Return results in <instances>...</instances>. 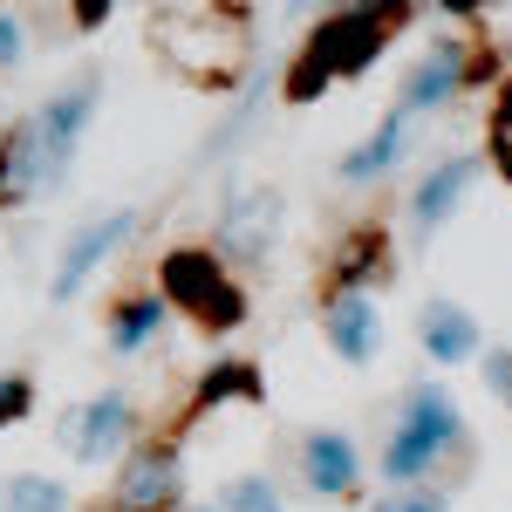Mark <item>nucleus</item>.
<instances>
[{
	"instance_id": "nucleus-1",
	"label": "nucleus",
	"mask_w": 512,
	"mask_h": 512,
	"mask_svg": "<svg viewBox=\"0 0 512 512\" xmlns=\"http://www.w3.org/2000/svg\"><path fill=\"white\" fill-rule=\"evenodd\" d=\"M390 28H396V14H383V7H342V14H328L315 35L301 41L294 69H287V103H315L328 82L362 76L390 48Z\"/></svg>"
},
{
	"instance_id": "nucleus-2",
	"label": "nucleus",
	"mask_w": 512,
	"mask_h": 512,
	"mask_svg": "<svg viewBox=\"0 0 512 512\" xmlns=\"http://www.w3.org/2000/svg\"><path fill=\"white\" fill-rule=\"evenodd\" d=\"M151 35H158L164 62H171L178 76L205 82V89H226L233 69H239V48H246L233 7H164Z\"/></svg>"
},
{
	"instance_id": "nucleus-3",
	"label": "nucleus",
	"mask_w": 512,
	"mask_h": 512,
	"mask_svg": "<svg viewBox=\"0 0 512 512\" xmlns=\"http://www.w3.org/2000/svg\"><path fill=\"white\" fill-rule=\"evenodd\" d=\"M158 287H164V301H171L178 315H192L198 328H239V321H246V294L226 280L219 253H198V246L164 253L158 260Z\"/></svg>"
},
{
	"instance_id": "nucleus-4",
	"label": "nucleus",
	"mask_w": 512,
	"mask_h": 512,
	"mask_svg": "<svg viewBox=\"0 0 512 512\" xmlns=\"http://www.w3.org/2000/svg\"><path fill=\"white\" fill-rule=\"evenodd\" d=\"M274 233H280V192H267V185L239 192L233 205L219 212V253L239 260V267H260V260L274 253Z\"/></svg>"
},
{
	"instance_id": "nucleus-5",
	"label": "nucleus",
	"mask_w": 512,
	"mask_h": 512,
	"mask_svg": "<svg viewBox=\"0 0 512 512\" xmlns=\"http://www.w3.org/2000/svg\"><path fill=\"white\" fill-rule=\"evenodd\" d=\"M130 226H137V212H110V219H89L76 239H69V253H62V267H55V301H76L82 280L96 274L110 253H117L123 239H130Z\"/></svg>"
},
{
	"instance_id": "nucleus-6",
	"label": "nucleus",
	"mask_w": 512,
	"mask_h": 512,
	"mask_svg": "<svg viewBox=\"0 0 512 512\" xmlns=\"http://www.w3.org/2000/svg\"><path fill=\"white\" fill-rule=\"evenodd\" d=\"M171 499H178V451L171 444L130 451V465L117 478V512H164Z\"/></svg>"
},
{
	"instance_id": "nucleus-7",
	"label": "nucleus",
	"mask_w": 512,
	"mask_h": 512,
	"mask_svg": "<svg viewBox=\"0 0 512 512\" xmlns=\"http://www.w3.org/2000/svg\"><path fill=\"white\" fill-rule=\"evenodd\" d=\"M89 117H96V82H76V89H62L55 103H41V110H35L41 151H48V171H55V178L69 171V158H76V144H82V130H89Z\"/></svg>"
},
{
	"instance_id": "nucleus-8",
	"label": "nucleus",
	"mask_w": 512,
	"mask_h": 512,
	"mask_svg": "<svg viewBox=\"0 0 512 512\" xmlns=\"http://www.w3.org/2000/svg\"><path fill=\"white\" fill-rule=\"evenodd\" d=\"M41 185H55V171H48L41 130H35V117H28V123H14V130L0 137V205H21V198H35Z\"/></svg>"
},
{
	"instance_id": "nucleus-9",
	"label": "nucleus",
	"mask_w": 512,
	"mask_h": 512,
	"mask_svg": "<svg viewBox=\"0 0 512 512\" xmlns=\"http://www.w3.org/2000/svg\"><path fill=\"white\" fill-rule=\"evenodd\" d=\"M123 437H130V403H123L117 390L96 396V403H82L76 417L62 424V444H69L76 458H89V465H96V458H110Z\"/></svg>"
},
{
	"instance_id": "nucleus-10",
	"label": "nucleus",
	"mask_w": 512,
	"mask_h": 512,
	"mask_svg": "<svg viewBox=\"0 0 512 512\" xmlns=\"http://www.w3.org/2000/svg\"><path fill=\"white\" fill-rule=\"evenodd\" d=\"M458 89H465V41H437L431 55L410 69V82H403V117H410V110L451 103Z\"/></svg>"
},
{
	"instance_id": "nucleus-11",
	"label": "nucleus",
	"mask_w": 512,
	"mask_h": 512,
	"mask_svg": "<svg viewBox=\"0 0 512 512\" xmlns=\"http://www.w3.org/2000/svg\"><path fill=\"white\" fill-rule=\"evenodd\" d=\"M328 349L342 355V362H369L376 355V335H383V315H376V301L369 294H328Z\"/></svg>"
},
{
	"instance_id": "nucleus-12",
	"label": "nucleus",
	"mask_w": 512,
	"mask_h": 512,
	"mask_svg": "<svg viewBox=\"0 0 512 512\" xmlns=\"http://www.w3.org/2000/svg\"><path fill=\"white\" fill-rule=\"evenodd\" d=\"M478 185V158H444L424 171V185H417V198H410V219L431 233V226H444L451 212H458V198Z\"/></svg>"
},
{
	"instance_id": "nucleus-13",
	"label": "nucleus",
	"mask_w": 512,
	"mask_h": 512,
	"mask_svg": "<svg viewBox=\"0 0 512 512\" xmlns=\"http://www.w3.org/2000/svg\"><path fill=\"white\" fill-rule=\"evenodd\" d=\"M376 280H390V239L376 233V226H362V233L335 253V267H328V287L335 294H369Z\"/></svg>"
},
{
	"instance_id": "nucleus-14",
	"label": "nucleus",
	"mask_w": 512,
	"mask_h": 512,
	"mask_svg": "<svg viewBox=\"0 0 512 512\" xmlns=\"http://www.w3.org/2000/svg\"><path fill=\"white\" fill-rule=\"evenodd\" d=\"M301 478L315 492H349L355 485V444L342 431H315L301 444Z\"/></svg>"
},
{
	"instance_id": "nucleus-15",
	"label": "nucleus",
	"mask_w": 512,
	"mask_h": 512,
	"mask_svg": "<svg viewBox=\"0 0 512 512\" xmlns=\"http://www.w3.org/2000/svg\"><path fill=\"white\" fill-rule=\"evenodd\" d=\"M403 424H410V431H424L437 451H451V444L465 437L458 403H451V390H437V383H417V390L403 396Z\"/></svg>"
},
{
	"instance_id": "nucleus-16",
	"label": "nucleus",
	"mask_w": 512,
	"mask_h": 512,
	"mask_svg": "<svg viewBox=\"0 0 512 512\" xmlns=\"http://www.w3.org/2000/svg\"><path fill=\"white\" fill-rule=\"evenodd\" d=\"M417 335H424V349H431L437 362H465V355H478L472 315H465V308H451V301H431L424 321H417Z\"/></svg>"
},
{
	"instance_id": "nucleus-17",
	"label": "nucleus",
	"mask_w": 512,
	"mask_h": 512,
	"mask_svg": "<svg viewBox=\"0 0 512 512\" xmlns=\"http://www.w3.org/2000/svg\"><path fill=\"white\" fill-rule=\"evenodd\" d=\"M403 130H410V117H403V110H396V117H383L376 130H369V144L342 158V178H349V185H369V178H383V171L403 158Z\"/></svg>"
},
{
	"instance_id": "nucleus-18",
	"label": "nucleus",
	"mask_w": 512,
	"mask_h": 512,
	"mask_svg": "<svg viewBox=\"0 0 512 512\" xmlns=\"http://www.w3.org/2000/svg\"><path fill=\"white\" fill-rule=\"evenodd\" d=\"M431 465H437V444L410 424H396L390 444H383V478H424Z\"/></svg>"
},
{
	"instance_id": "nucleus-19",
	"label": "nucleus",
	"mask_w": 512,
	"mask_h": 512,
	"mask_svg": "<svg viewBox=\"0 0 512 512\" xmlns=\"http://www.w3.org/2000/svg\"><path fill=\"white\" fill-rule=\"evenodd\" d=\"M164 328V301H123L117 308V321H110V349H144L151 335Z\"/></svg>"
},
{
	"instance_id": "nucleus-20",
	"label": "nucleus",
	"mask_w": 512,
	"mask_h": 512,
	"mask_svg": "<svg viewBox=\"0 0 512 512\" xmlns=\"http://www.w3.org/2000/svg\"><path fill=\"white\" fill-rule=\"evenodd\" d=\"M0 506L7 512H69V492L41 472H21V478H7V499Z\"/></svg>"
},
{
	"instance_id": "nucleus-21",
	"label": "nucleus",
	"mask_w": 512,
	"mask_h": 512,
	"mask_svg": "<svg viewBox=\"0 0 512 512\" xmlns=\"http://www.w3.org/2000/svg\"><path fill=\"white\" fill-rule=\"evenodd\" d=\"M226 396L260 403V376H253V362H219V369L198 383V403H226Z\"/></svg>"
},
{
	"instance_id": "nucleus-22",
	"label": "nucleus",
	"mask_w": 512,
	"mask_h": 512,
	"mask_svg": "<svg viewBox=\"0 0 512 512\" xmlns=\"http://www.w3.org/2000/svg\"><path fill=\"white\" fill-rule=\"evenodd\" d=\"M219 512H287V506H280V492L267 478H233L226 499H219Z\"/></svg>"
},
{
	"instance_id": "nucleus-23",
	"label": "nucleus",
	"mask_w": 512,
	"mask_h": 512,
	"mask_svg": "<svg viewBox=\"0 0 512 512\" xmlns=\"http://www.w3.org/2000/svg\"><path fill=\"white\" fill-rule=\"evenodd\" d=\"M492 164L512 178V89L499 96V110H492Z\"/></svg>"
},
{
	"instance_id": "nucleus-24",
	"label": "nucleus",
	"mask_w": 512,
	"mask_h": 512,
	"mask_svg": "<svg viewBox=\"0 0 512 512\" xmlns=\"http://www.w3.org/2000/svg\"><path fill=\"white\" fill-rule=\"evenodd\" d=\"M28 403H35V383L28 376H0V424H21Z\"/></svg>"
},
{
	"instance_id": "nucleus-25",
	"label": "nucleus",
	"mask_w": 512,
	"mask_h": 512,
	"mask_svg": "<svg viewBox=\"0 0 512 512\" xmlns=\"http://www.w3.org/2000/svg\"><path fill=\"white\" fill-rule=\"evenodd\" d=\"M485 390L512 410V349H492V355H485Z\"/></svg>"
},
{
	"instance_id": "nucleus-26",
	"label": "nucleus",
	"mask_w": 512,
	"mask_h": 512,
	"mask_svg": "<svg viewBox=\"0 0 512 512\" xmlns=\"http://www.w3.org/2000/svg\"><path fill=\"white\" fill-rule=\"evenodd\" d=\"M376 512H444V499H431V492H390V499H376Z\"/></svg>"
},
{
	"instance_id": "nucleus-27",
	"label": "nucleus",
	"mask_w": 512,
	"mask_h": 512,
	"mask_svg": "<svg viewBox=\"0 0 512 512\" xmlns=\"http://www.w3.org/2000/svg\"><path fill=\"white\" fill-rule=\"evenodd\" d=\"M21 55H28V41H21V21H14V14H0V69H14Z\"/></svg>"
},
{
	"instance_id": "nucleus-28",
	"label": "nucleus",
	"mask_w": 512,
	"mask_h": 512,
	"mask_svg": "<svg viewBox=\"0 0 512 512\" xmlns=\"http://www.w3.org/2000/svg\"><path fill=\"white\" fill-rule=\"evenodd\" d=\"M198 512H219V506H198Z\"/></svg>"
}]
</instances>
